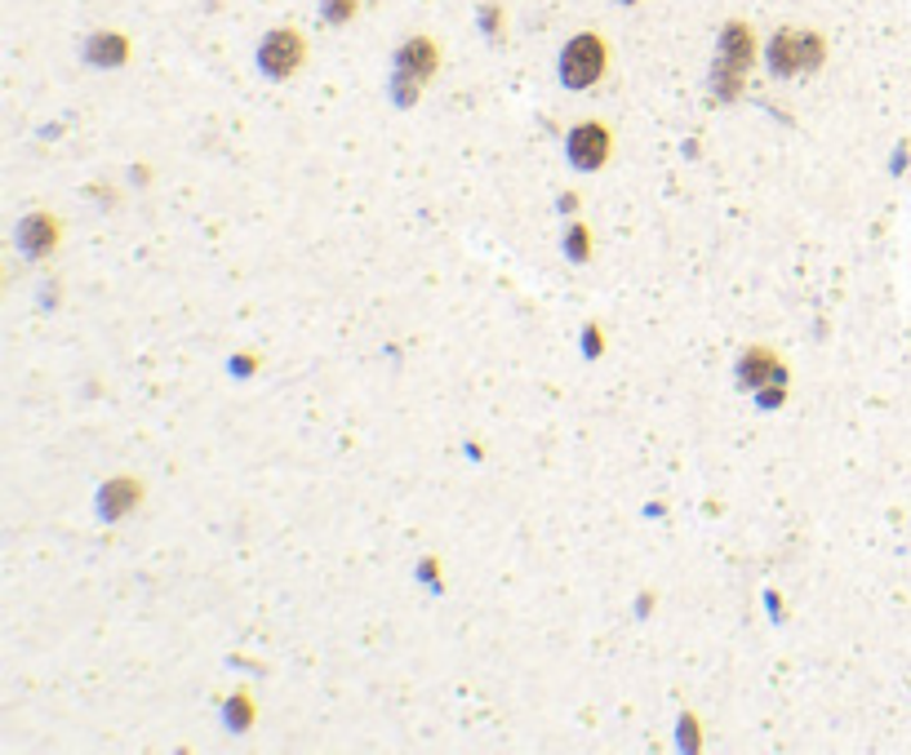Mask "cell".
I'll use <instances>...</instances> for the list:
<instances>
[{
	"instance_id": "cell-1",
	"label": "cell",
	"mask_w": 911,
	"mask_h": 755,
	"mask_svg": "<svg viewBox=\"0 0 911 755\" xmlns=\"http://www.w3.org/2000/svg\"><path fill=\"white\" fill-rule=\"evenodd\" d=\"M605 67H609V45H605L596 31H582V36H574V40L560 49V80H565L569 89L596 85V80L605 76Z\"/></svg>"
},
{
	"instance_id": "cell-2",
	"label": "cell",
	"mask_w": 911,
	"mask_h": 755,
	"mask_svg": "<svg viewBox=\"0 0 911 755\" xmlns=\"http://www.w3.org/2000/svg\"><path fill=\"white\" fill-rule=\"evenodd\" d=\"M819 62H823V40H819L814 31L787 27V31H778L774 45H770V67H774L778 76H796V71H810V67H819Z\"/></svg>"
},
{
	"instance_id": "cell-3",
	"label": "cell",
	"mask_w": 911,
	"mask_h": 755,
	"mask_svg": "<svg viewBox=\"0 0 911 755\" xmlns=\"http://www.w3.org/2000/svg\"><path fill=\"white\" fill-rule=\"evenodd\" d=\"M752 53H756L752 27L729 22V27H725V36H721V62H716V80H721V89H725V94H734V89H738V80H743V76H747V67H752Z\"/></svg>"
},
{
	"instance_id": "cell-4",
	"label": "cell",
	"mask_w": 911,
	"mask_h": 755,
	"mask_svg": "<svg viewBox=\"0 0 911 755\" xmlns=\"http://www.w3.org/2000/svg\"><path fill=\"white\" fill-rule=\"evenodd\" d=\"M303 58H307V40L294 31V27H276L267 40H263V49H258V62H263V71L267 76H294L298 67H303Z\"/></svg>"
},
{
	"instance_id": "cell-5",
	"label": "cell",
	"mask_w": 911,
	"mask_h": 755,
	"mask_svg": "<svg viewBox=\"0 0 911 755\" xmlns=\"http://www.w3.org/2000/svg\"><path fill=\"white\" fill-rule=\"evenodd\" d=\"M432 76H437V45H432L428 36L405 40L401 53H396V80H401V89L414 94V89L428 85Z\"/></svg>"
},
{
	"instance_id": "cell-6",
	"label": "cell",
	"mask_w": 911,
	"mask_h": 755,
	"mask_svg": "<svg viewBox=\"0 0 911 755\" xmlns=\"http://www.w3.org/2000/svg\"><path fill=\"white\" fill-rule=\"evenodd\" d=\"M609 151H614V138H609V129H605L600 120H582V125L569 134V160H574L578 169H600V165L609 160Z\"/></svg>"
},
{
	"instance_id": "cell-7",
	"label": "cell",
	"mask_w": 911,
	"mask_h": 755,
	"mask_svg": "<svg viewBox=\"0 0 911 755\" xmlns=\"http://www.w3.org/2000/svg\"><path fill=\"white\" fill-rule=\"evenodd\" d=\"M22 245H27L31 254H45V249H53V245H58V223H53L49 214H36V218H27V223H22Z\"/></svg>"
},
{
	"instance_id": "cell-8",
	"label": "cell",
	"mask_w": 911,
	"mask_h": 755,
	"mask_svg": "<svg viewBox=\"0 0 911 755\" xmlns=\"http://www.w3.org/2000/svg\"><path fill=\"white\" fill-rule=\"evenodd\" d=\"M138 498H143V484H134V480H111V484L102 489V511H107V516H125Z\"/></svg>"
},
{
	"instance_id": "cell-9",
	"label": "cell",
	"mask_w": 911,
	"mask_h": 755,
	"mask_svg": "<svg viewBox=\"0 0 911 755\" xmlns=\"http://www.w3.org/2000/svg\"><path fill=\"white\" fill-rule=\"evenodd\" d=\"M738 374H743V382H747V386H761V382H770V378H778V361H774V352H765V347H756V352H747V356H743V365H738Z\"/></svg>"
},
{
	"instance_id": "cell-10",
	"label": "cell",
	"mask_w": 911,
	"mask_h": 755,
	"mask_svg": "<svg viewBox=\"0 0 911 755\" xmlns=\"http://www.w3.org/2000/svg\"><path fill=\"white\" fill-rule=\"evenodd\" d=\"M89 53H94V62H125V40L120 36H98L89 45Z\"/></svg>"
},
{
	"instance_id": "cell-11",
	"label": "cell",
	"mask_w": 911,
	"mask_h": 755,
	"mask_svg": "<svg viewBox=\"0 0 911 755\" xmlns=\"http://www.w3.org/2000/svg\"><path fill=\"white\" fill-rule=\"evenodd\" d=\"M325 13H330L334 22H343V18L356 13V0H325Z\"/></svg>"
},
{
	"instance_id": "cell-12",
	"label": "cell",
	"mask_w": 911,
	"mask_h": 755,
	"mask_svg": "<svg viewBox=\"0 0 911 755\" xmlns=\"http://www.w3.org/2000/svg\"><path fill=\"white\" fill-rule=\"evenodd\" d=\"M627 4H631V0H627Z\"/></svg>"
}]
</instances>
